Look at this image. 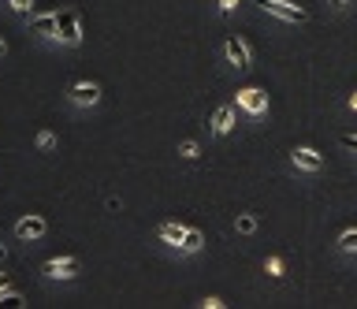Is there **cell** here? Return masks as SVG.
<instances>
[{
  "mask_svg": "<svg viewBox=\"0 0 357 309\" xmlns=\"http://www.w3.org/2000/svg\"><path fill=\"white\" fill-rule=\"evenodd\" d=\"M331 4H335V8H342V4H350V0H331Z\"/></svg>",
  "mask_w": 357,
  "mask_h": 309,
  "instance_id": "obj_23",
  "label": "cell"
},
{
  "mask_svg": "<svg viewBox=\"0 0 357 309\" xmlns=\"http://www.w3.org/2000/svg\"><path fill=\"white\" fill-rule=\"evenodd\" d=\"M11 8H15V12H22V15H26V12H30V0H11Z\"/></svg>",
  "mask_w": 357,
  "mask_h": 309,
  "instance_id": "obj_19",
  "label": "cell"
},
{
  "mask_svg": "<svg viewBox=\"0 0 357 309\" xmlns=\"http://www.w3.org/2000/svg\"><path fill=\"white\" fill-rule=\"evenodd\" d=\"M290 157H294V164H298V168H305V172H320V168H324V157H320L317 149H309V146L294 149Z\"/></svg>",
  "mask_w": 357,
  "mask_h": 309,
  "instance_id": "obj_6",
  "label": "cell"
},
{
  "mask_svg": "<svg viewBox=\"0 0 357 309\" xmlns=\"http://www.w3.org/2000/svg\"><path fill=\"white\" fill-rule=\"evenodd\" d=\"M238 231H242V235H253V231H257V216H250V213L238 216Z\"/></svg>",
  "mask_w": 357,
  "mask_h": 309,
  "instance_id": "obj_15",
  "label": "cell"
},
{
  "mask_svg": "<svg viewBox=\"0 0 357 309\" xmlns=\"http://www.w3.org/2000/svg\"><path fill=\"white\" fill-rule=\"evenodd\" d=\"M160 239H164V242H172V246H183L186 227H178V224H160Z\"/></svg>",
  "mask_w": 357,
  "mask_h": 309,
  "instance_id": "obj_11",
  "label": "cell"
},
{
  "mask_svg": "<svg viewBox=\"0 0 357 309\" xmlns=\"http://www.w3.org/2000/svg\"><path fill=\"white\" fill-rule=\"evenodd\" d=\"M234 4H238V0H220V8H223V12H231Z\"/></svg>",
  "mask_w": 357,
  "mask_h": 309,
  "instance_id": "obj_21",
  "label": "cell"
},
{
  "mask_svg": "<svg viewBox=\"0 0 357 309\" xmlns=\"http://www.w3.org/2000/svg\"><path fill=\"white\" fill-rule=\"evenodd\" d=\"M67 97H71L75 105H97L100 101V86L97 82H75L71 90H67Z\"/></svg>",
  "mask_w": 357,
  "mask_h": 309,
  "instance_id": "obj_4",
  "label": "cell"
},
{
  "mask_svg": "<svg viewBox=\"0 0 357 309\" xmlns=\"http://www.w3.org/2000/svg\"><path fill=\"white\" fill-rule=\"evenodd\" d=\"M22 306V294L15 291H0V309H19Z\"/></svg>",
  "mask_w": 357,
  "mask_h": 309,
  "instance_id": "obj_13",
  "label": "cell"
},
{
  "mask_svg": "<svg viewBox=\"0 0 357 309\" xmlns=\"http://www.w3.org/2000/svg\"><path fill=\"white\" fill-rule=\"evenodd\" d=\"M350 108H354V112H357V93H354V97H350Z\"/></svg>",
  "mask_w": 357,
  "mask_h": 309,
  "instance_id": "obj_24",
  "label": "cell"
},
{
  "mask_svg": "<svg viewBox=\"0 0 357 309\" xmlns=\"http://www.w3.org/2000/svg\"><path fill=\"white\" fill-rule=\"evenodd\" d=\"M231 119H234V108H231V105L216 108V116H212V130H216V135H227V130H231Z\"/></svg>",
  "mask_w": 357,
  "mask_h": 309,
  "instance_id": "obj_10",
  "label": "cell"
},
{
  "mask_svg": "<svg viewBox=\"0 0 357 309\" xmlns=\"http://www.w3.org/2000/svg\"><path fill=\"white\" fill-rule=\"evenodd\" d=\"M4 257H8V250H4V246H0V261H4Z\"/></svg>",
  "mask_w": 357,
  "mask_h": 309,
  "instance_id": "obj_25",
  "label": "cell"
},
{
  "mask_svg": "<svg viewBox=\"0 0 357 309\" xmlns=\"http://www.w3.org/2000/svg\"><path fill=\"white\" fill-rule=\"evenodd\" d=\"M56 38H60L63 45H78V41H82V30H78V15L71 12V8L56 12Z\"/></svg>",
  "mask_w": 357,
  "mask_h": 309,
  "instance_id": "obj_1",
  "label": "cell"
},
{
  "mask_svg": "<svg viewBox=\"0 0 357 309\" xmlns=\"http://www.w3.org/2000/svg\"><path fill=\"white\" fill-rule=\"evenodd\" d=\"M268 276H283V261L279 257H268Z\"/></svg>",
  "mask_w": 357,
  "mask_h": 309,
  "instance_id": "obj_17",
  "label": "cell"
},
{
  "mask_svg": "<svg viewBox=\"0 0 357 309\" xmlns=\"http://www.w3.org/2000/svg\"><path fill=\"white\" fill-rule=\"evenodd\" d=\"M4 52H8V49H4V41H0V56H4Z\"/></svg>",
  "mask_w": 357,
  "mask_h": 309,
  "instance_id": "obj_26",
  "label": "cell"
},
{
  "mask_svg": "<svg viewBox=\"0 0 357 309\" xmlns=\"http://www.w3.org/2000/svg\"><path fill=\"white\" fill-rule=\"evenodd\" d=\"M30 30H33V34H45V38H56V12L52 15H33Z\"/></svg>",
  "mask_w": 357,
  "mask_h": 309,
  "instance_id": "obj_9",
  "label": "cell"
},
{
  "mask_svg": "<svg viewBox=\"0 0 357 309\" xmlns=\"http://www.w3.org/2000/svg\"><path fill=\"white\" fill-rule=\"evenodd\" d=\"M178 153H183V157H190V160H194V157H197V146H194V142H183V149H178Z\"/></svg>",
  "mask_w": 357,
  "mask_h": 309,
  "instance_id": "obj_18",
  "label": "cell"
},
{
  "mask_svg": "<svg viewBox=\"0 0 357 309\" xmlns=\"http://www.w3.org/2000/svg\"><path fill=\"white\" fill-rule=\"evenodd\" d=\"M223 49H227V60L234 63V68H250V49H245L238 38H227V45H223Z\"/></svg>",
  "mask_w": 357,
  "mask_h": 309,
  "instance_id": "obj_8",
  "label": "cell"
},
{
  "mask_svg": "<svg viewBox=\"0 0 357 309\" xmlns=\"http://www.w3.org/2000/svg\"><path fill=\"white\" fill-rule=\"evenodd\" d=\"M238 105L245 108V112H253V116H261L264 108H268V97L261 93V90H242L238 93Z\"/></svg>",
  "mask_w": 357,
  "mask_h": 309,
  "instance_id": "obj_7",
  "label": "cell"
},
{
  "mask_svg": "<svg viewBox=\"0 0 357 309\" xmlns=\"http://www.w3.org/2000/svg\"><path fill=\"white\" fill-rule=\"evenodd\" d=\"M49 280H71V276L78 272V261L75 257H52V261H45V269H41Z\"/></svg>",
  "mask_w": 357,
  "mask_h": 309,
  "instance_id": "obj_3",
  "label": "cell"
},
{
  "mask_svg": "<svg viewBox=\"0 0 357 309\" xmlns=\"http://www.w3.org/2000/svg\"><path fill=\"white\" fill-rule=\"evenodd\" d=\"M201 242H205V239H201V231H190V227H186V239H183V246H178V250L197 253V250H201Z\"/></svg>",
  "mask_w": 357,
  "mask_h": 309,
  "instance_id": "obj_12",
  "label": "cell"
},
{
  "mask_svg": "<svg viewBox=\"0 0 357 309\" xmlns=\"http://www.w3.org/2000/svg\"><path fill=\"white\" fill-rule=\"evenodd\" d=\"M45 227H49V224H45V216H22L15 224V235L19 239H41Z\"/></svg>",
  "mask_w": 357,
  "mask_h": 309,
  "instance_id": "obj_5",
  "label": "cell"
},
{
  "mask_svg": "<svg viewBox=\"0 0 357 309\" xmlns=\"http://www.w3.org/2000/svg\"><path fill=\"white\" fill-rule=\"evenodd\" d=\"M342 146L346 149H357V135H342Z\"/></svg>",
  "mask_w": 357,
  "mask_h": 309,
  "instance_id": "obj_20",
  "label": "cell"
},
{
  "mask_svg": "<svg viewBox=\"0 0 357 309\" xmlns=\"http://www.w3.org/2000/svg\"><path fill=\"white\" fill-rule=\"evenodd\" d=\"M257 4H261L264 12L287 19V23H305V12H301V8H294V4H287V0H257Z\"/></svg>",
  "mask_w": 357,
  "mask_h": 309,
  "instance_id": "obj_2",
  "label": "cell"
},
{
  "mask_svg": "<svg viewBox=\"0 0 357 309\" xmlns=\"http://www.w3.org/2000/svg\"><path fill=\"white\" fill-rule=\"evenodd\" d=\"M339 250H346V253L357 250V231H342V235H339Z\"/></svg>",
  "mask_w": 357,
  "mask_h": 309,
  "instance_id": "obj_14",
  "label": "cell"
},
{
  "mask_svg": "<svg viewBox=\"0 0 357 309\" xmlns=\"http://www.w3.org/2000/svg\"><path fill=\"white\" fill-rule=\"evenodd\" d=\"M56 146V135H49V130H41L38 135V149H52Z\"/></svg>",
  "mask_w": 357,
  "mask_h": 309,
  "instance_id": "obj_16",
  "label": "cell"
},
{
  "mask_svg": "<svg viewBox=\"0 0 357 309\" xmlns=\"http://www.w3.org/2000/svg\"><path fill=\"white\" fill-rule=\"evenodd\" d=\"M0 291H8V276L4 272H0Z\"/></svg>",
  "mask_w": 357,
  "mask_h": 309,
  "instance_id": "obj_22",
  "label": "cell"
}]
</instances>
